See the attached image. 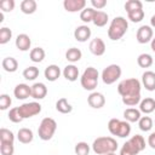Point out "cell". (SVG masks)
I'll return each mask as SVG.
<instances>
[{
    "instance_id": "6",
    "label": "cell",
    "mask_w": 155,
    "mask_h": 155,
    "mask_svg": "<svg viewBox=\"0 0 155 155\" xmlns=\"http://www.w3.org/2000/svg\"><path fill=\"white\" fill-rule=\"evenodd\" d=\"M121 67L117 64H110L108 67H105L102 71V80L105 85H111L114 82H116L120 76H121Z\"/></svg>"
},
{
    "instance_id": "5",
    "label": "cell",
    "mask_w": 155,
    "mask_h": 155,
    "mask_svg": "<svg viewBox=\"0 0 155 155\" xmlns=\"http://www.w3.org/2000/svg\"><path fill=\"white\" fill-rule=\"evenodd\" d=\"M57 130V122L52 117H44L38 128V134L41 140H50Z\"/></svg>"
},
{
    "instance_id": "47",
    "label": "cell",
    "mask_w": 155,
    "mask_h": 155,
    "mask_svg": "<svg viewBox=\"0 0 155 155\" xmlns=\"http://www.w3.org/2000/svg\"><path fill=\"white\" fill-rule=\"evenodd\" d=\"M148 144L151 149H155V132H151L148 137Z\"/></svg>"
},
{
    "instance_id": "48",
    "label": "cell",
    "mask_w": 155,
    "mask_h": 155,
    "mask_svg": "<svg viewBox=\"0 0 155 155\" xmlns=\"http://www.w3.org/2000/svg\"><path fill=\"white\" fill-rule=\"evenodd\" d=\"M150 25H151L153 28H155V15H153L151 18H150Z\"/></svg>"
},
{
    "instance_id": "31",
    "label": "cell",
    "mask_w": 155,
    "mask_h": 155,
    "mask_svg": "<svg viewBox=\"0 0 155 155\" xmlns=\"http://www.w3.org/2000/svg\"><path fill=\"white\" fill-rule=\"evenodd\" d=\"M94 13H96V10L92 8V7H86L84 8L81 12H80V19L85 23H90L93 21V17H94Z\"/></svg>"
},
{
    "instance_id": "11",
    "label": "cell",
    "mask_w": 155,
    "mask_h": 155,
    "mask_svg": "<svg viewBox=\"0 0 155 155\" xmlns=\"http://www.w3.org/2000/svg\"><path fill=\"white\" fill-rule=\"evenodd\" d=\"M88 48H90V52L94 56H103L104 52H105V44L104 41L101 39V38H94L91 40L90 45H88Z\"/></svg>"
},
{
    "instance_id": "13",
    "label": "cell",
    "mask_w": 155,
    "mask_h": 155,
    "mask_svg": "<svg viewBox=\"0 0 155 155\" xmlns=\"http://www.w3.org/2000/svg\"><path fill=\"white\" fill-rule=\"evenodd\" d=\"M74 38L79 42H85L91 38V29L87 25H79L74 30Z\"/></svg>"
},
{
    "instance_id": "20",
    "label": "cell",
    "mask_w": 155,
    "mask_h": 155,
    "mask_svg": "<svg viewBox=\"0 0 155 155\" xmlns=\"http://www.w3.org/2000/svg\"><path fill=\"white\" fill-rule=\"evenodd\" d=\"M139 110L144 114H150L155 110V99L151 97H147L140 101L139 103Z\"/></svg>"
},
{
    "instance_id": "10",
    "label": "cell",
    "mask_w": 155,
    "mask_h": 155,
    "mask_svg": "<svg viewBox=\"0 0 155 155\" xmlns=\"http://www.w3.org/2000/svg\"><path fill=\"white\" fill-rule=\"evenodd\" d=\"M63 7L68 12H81L84 8H86V1L85 0H64Z\"/></svg>"
},
{
    "instance_id": "39",
    "label": "cell",
    "mask_w": 155,
    "mask_h": 155,
    "mask_svg": "<svg viewBox=\"0 0 155 155\" xmlns=\"http://www.w3.org/2000/svg\"><path fill=\"white\" fill-rule=\"evenodd\" d=\"M12 38V30L7 27H2L0 29V44L1 45H5L7 44Z\"/></svg>"
},
{
    "instance_id": "18",
    "label": "cell",
    "mask_w": 155,
    "mask_h": 155,
    "mask_svg": "<svg viewBox=\"0 0 155 155\" xmlns=\"http://www.w3.org/2000/svg\"><path fill=\"white\" fill-rule=\"evenodd\" d=\"M63 76L68 80V81H76L79 78V69L76 65L74 64H68L67 67H64L63 69Z\"/></svg>"
},
{
    "instance_id": "2",
    "label": "cell",
    "mask_w": 155,
    "mask_h": 155,
    "mask_svg": "<svg viewBox=\"0 0 155 155\" xmlns=\"http://www.w3.org/2000/svg\"><path fill=\"white\" fill-rule=\"evenodd\" d=\"M116 149H117V142L113 137H98L92 143V150L98 155L115 153Z\"/></svg>"
},
{
    "instance_id": "41",
    "label": "cell",
    "mask_w": 155,
    "mask_h": 155,
    "mask_svg": "<svg viewBox=\"0 0 155 155\" xmlns=\"http://www.w3.org/2000/svg\"><path fill=\"white\" fill-rule=\"evenodd\" d=\"M8 120L10 121H12V122H15V124H18V122H21L23 119H22V116H21V114H19V110H18V107H16V108H12V109H10V111H8Z\"/></svg>"
},
{
    "instance_id": "46",
    "label": "cell",
    "mask_w": 155,
    "mask_h": 155,
    "mask_svg": "<svg viewBox=\"0 0 155 155\" xmlns=\"http://www.w3.org/2000/svg\"><path fill=\"white\" fill-rule=\"evenodd\" d=\"M91 5L92 8H97V11H101L107 6V0H91Z\"/></svg>"
},
{
    "instance_id": "14",
    "label": "cell",
    "mask_w": 155,
    "mask_h": 155,
    "mask_svg": "<svg viewBox=\"0 0 155 155\" xmlns=\"http://www.w3.org/2000/svg\"><path fill=\"white\" fill-rule=\"evenodd\" d=\"M142 84L148 91H155V73L147 70L142 75Z\"/></svg>"
},
{
    "instance_id": "38",
    "label": "cell",
    "mask_w": 155,
    "mask_h": 155,
    "mask_svg": "<svg viewBox=\"0 0 155 155\" xmlns=\"http://www.w3.org/2000/svg\"><path fill=\"white\" fill-rule=\"evenodd\" d=\"M140 8H143V4L139 0H128L125 4V10H126L127 13L132 12V11H136V10H140Z\"/></svg>"
},
{
    "instance_id": "21",
    "label": "cell",
    "mask_w": 155,
    "mask_h": 155,
    "mask_svg": "<svg viewBox=\"0 0 155 155\" xmlns=\"http://www.w3.org/2000/svg\"><path fill=\"white\" fill-rule=\"evenodd\" d=\"M124 117L127 122H138L139 119L142 117L140 115V110L139 109H136V108H127L125 111H124Z\"/></svg>"
},
{
    "instance_id": "49",
    "label": "cell",
    "mask_w": 155,
    "mask_h": 155,
    "mask_svg": "<svg viewBox=\"0 0 155 155\" xmlns=\"http://www.w3.org/2000/svg\"><path fill=\"white\" fill-rule=\"evenodd\" d=\"M150 46H151V50L155 52V38H153V40L150 42Z\"/></svg>"
},
{
    "instance_id": "51",
    "label": "cell",
    "mask_w": 155,
    "mask_h": 155,
    "mask_svg": "<svg viewBox=\"0 0 155 155\" xmlns=\"http://www.w3.org/2000/svg\"><path fill=\"white\" fill-rule=\"evenodd\" d=\"M154 124H155V121H154Z\"/></svg>"
},
{
    "instance_id": "16",
    "label": "cell",
    "mask_w": 155,
    "mask_h": 155,
    "mask_svg": "<svg viewBox=\"0 0 155 155\" xmlns=\"http://www.w3.org/2000/svg\"><path fill=\"white\" fill-rule=\"evenodd\" d=\"M44 75H45V79L53 82L56 81L59 76H61V69L58 65L56 64H50L45 68V71H44Z\"/></svg>"
},
{
    "instance_id": "35",
    "label": "cell",
    "mask_w": 155,
    "mask_h": 155,
    "mask_svg": "<svg viewBox=\"0 0 155 155\" xmlns=\"http://www.w3.org/2000/svg\"><path fill=\"white\" fill-rule=\"evenodd\" d=\"M122 98V103L127 107H134L137 104L140 103L142 97L140 94H133V96H126V97H121Z\"/></svg>"
},
{
    "instance_id": "40",
    "label": "cell",
    "mask_w": 155,
    "mask_h": 155,
    "mask_svg": "<svg viewBox=\"0 0 155 155\" xmlns=\"http://www.w3.org/2000/svg\"><path fill=\"white\" fill-rule=\"evenodd\" d=\"M127 17H128V19L131 22L138 23V22H140L144 18V11H143V8H140V10H136V11L128 12L127 13Z\"/></svg>"
},
{
    "instance_id": "37",
    "label": "cell",
    "mask_w": 155,
    "mask_h": 155,
    "mask_svg": "<svg viewBox=\"0 0 155 155\" xmlns=\"http://www.w3.org/2000/svg\"><path fill=\"white\" fill-rule=\"evenodd\" d=\"M130 140L134 144V147L139 150V153L145 149V139L143 138V136H140V134H134V136H132V137L130 138Z\"/></svg>"
},
{
    "instance_id": "7",
    "label": "cell",
    "mask_w": 155,
    "mask_h": 155,
    "mask_svg": "<svg viewBox=\"0 0 155 155\" xmlns=\"http://www.w3.org/2000/svg\"><path fill=\"white\" fill-rule=\"evenodd\" d=\"M19 114L22 116V119H29L33 117L38 114L41 113V105L38 102H29V103H23L22 105L18 107Z\"/></svg>"
},
{
    "instance_id": "8",
    "label": "cell",
    "mask_w": 155,
    "mask_h": 155,
    "mask_svg": "<svg viewBox=\"0 0 155 155\" xmlns=\"http://www.w3.org/2000/svg\"><path fill=\"white\" fill-rule=\"evenodd\" d=\"M136 39L139 44H147L153 40V29L150 25H142L138 28Z\"/></svg>"
},
{
    "instance_id": "17",
    "label": "cell",
    "mask_w": 155,
    "mask_h": 155,
    "mask_svg": "<svg viewBox=\"0 0 155 155\" xmlns=\"http://www.w3.org/2000/svg\"><path fill=\"white\" fill-rule=\"evenodd\" d=\"M47 94V87L42 82H35L31 86V97L34 99H44Z\"/></svg>"
},
{
    "instance_id": "50",
    "label": "cell",
    "mask_w": 155,
    "mask_h": 155,
    "mask_svg": "<svg viewBox=\"0 0 155 155\" xmlns=\"http://www.w3.org/2000/svg\"><path fill=\"white\" fill-rule=\"evenodd\" d=\"M104 155H116L115 153H108V154H104Z\"/></svg>"
},
{
    "instance_id": "43",
    "label": "cell",
    "mask_w": 155,
    "mask_h": 155,
    "mask_svg": "<svg viewBox=\"0 0 155 155\" xmlns=\"http://www.w3.org/2000/svg\"><path fill=\"white\" fill-rule=\"evenodd\" d=\"M0 153L1 155H13L15 153L13 143H0Z\"/></svg>"
},
{
    "instance_id": "24",
    "label": "cell",
    "mask_w": 155,
    "mask_h": 155,
    "mask_svg": "<svg viewBox=\"0 0 155 155\" xmlns=\"http://www.w3.org/2000/svg\"><path fill=\"white\" fill-rule=\"evenodd\" d=\"M109 21V16L107 12L104 11H97L96 10V13H94V17H93V24L96 27H104Z\"/></svg>"
},
{
    "instance_id": "25",
    "label": "cell",
    "mask_w": 155,
    "mask_h": 155,
    "mask_svg": "<svg viewBox=\"0 0 155 155\" xmlns=\"http://www.w3.org/2000/svg\"><path fill=\"white\" fill-rule=\"evenodd\" d=\"M81 57H82V52L76 47H70L65 52V59L70 63H75L78 61H80Z\"/></svg>"
},
{
    "instance_id": "22",
    "label": "cell",
    "mask_w": 155,
    "mask_h": 155,
    "mask_svg": "<svg viewBox=\"0 0 155 155\" xmlns=\"http://www.w3.org/2000/svg\"><path fill=\"white\" fill-rule=\"evenodd\" d=\"M1 65H2V68H4L5 71H7V73H15L17 70V68H18V62L13 57H5L2 59V62H1Z\"/></svg>"
},
{
    "instance_id": "15",
    "label": "cell",
    "mask_w": 155,
    "mask_h": 155,
    "mask_svg": "<svg viewBox=\"0 0 155 155\" xmlns=\"http://www.w3.org/2000/svg\"><path fill=\"white\" fill-rule=\"evenodd\" d=\"M15 44H16V47H17L19 51L25 52V51H28V50L30 48L31 40H30L29 35H27V34L23 33V34H18V35H17Z\"/></svg>"
},
{
    "instance_id": "1",
    "label": "cell",
    "mask_w": 155,
    "mask_h": 155,
    "mask_svg": "<svg viewBox=\"0 0 155 155\" xmlns=\"http://www.w3.org/2000/svg\"><path fill=\"white\" fill-rule=\"evenodd\" d=\"M127 29H128L127 19L122 16H117L110 22V25L108 29V36L110 40L117 41L126 34Z\"/></svg>"
},
{
    "instance_id": "36",
    "label": "cell",
    "mask_w": 155,
    "mask_h": 155,
    "mask_svg": "<svg viewBox=\"0 0 155 155\" xmlns=\"http://www.w3.org/2000/svg\"><path fill=\"white\" fill-rule=\"evenodd\" d=\"M74 151L76 155H88L90 154V145L86 142H78L75 144Z\"/></svg>"
},
{
    "instance_id": "42",
    "label": "cell",
    "mask_w": 155,
    "mask_h": 155,
    "mask_svg": "<svg viewBox=\"0 0 155 155\" xmlns=\"http://www.w3.org/2000/svg\"><path fill=\"white\" fill-rule=\"evenodd\" d=\"M120 122H121V120H119V119H116V117L109 120V122H108V130H109V132H110L113 136H116V134H117Z\"/></svg>"
},
{
    "instance_id": "3",
    "label": "cell",
    "mask_w": 155,
    "mask_h": 155,
    "mask_svg": "<svg viewBox=\"0 0 155 155\" xmlns=\"http://www.w3.org/2000/svg\"><path fill=\"white\" fill-rule=\"evenodd\" d=\"M140 88H142V84L136 78L125 79V80L120 81L119 85H117V92L121 97L140 94Z\"/></svg>"
},
{
    "instance_id": "32",
    "label": "cell",
    "mask_w": 155,
    "mask_h": 155,
    "mask_svg": "<svg viewBox=\"0 0 155 155\" xmlns=\"http://www.w3.org/2000/svg\"><path fill=\"white\" fill-rule=\"evenodd\" d=\"M38 76H39V69H38L36 67H34V65L28 67V68H25V69L23 70V78H24L25 80L33 81V80H35Z\"/></svg>"
},
{
    "instance_id": "19",
    "label": "cell",
    "mask_w": 155,
    "mask_h": 155,
    "mask_svg": "<svg viewBox=\"0 0 155 155\" xmlns=\"http://www.w3.org/2000/svg\"><path fill=\"white\" fill-rule=\"evenodd\" d=\"M33 138H34V134L30 128L23 127V128H19L17 132V139L23 144H29L33 140Z\"/></svg>"
},
{
    "instance_id": "9",
    "label": "cell",
    "mask_w": 155,
    "mask_h": 155,
    "mask_svg": "<svg viewBox=\"0 0 155 155\" xmlns=\"http://www.w3.org/2000/svg\"><path fill=\"white\" fill-rule=\"evenodd\" d=\"M87 103L93 109H101L105 104V97L101 92H91L87 97Z\"/></svg>"
},
{
    "instance_id": "26",
    "label": "cell",
    "mask_w": 155,
    "mask_h": 155,
    "mask_svg": "<svg viewBox=\"0 0 155 155\" xmlns=\"http://www.w3.org/2000/svg\"><path fill=\"white\" fill-rule=\"evenodd\" d=\"M56 110L59 111L61 114H69V113H71L73 107L67 101V98H59L56 102Z\"/></svg>"
},
{
    "instance_id": "27",
    "label": "cell",
    "mask_w": 155,
    "mask_h": 155,
    "mask_svg": "<svg viewBox=\"0 0 155 155\" xmlns=\"http://www.w3.org/2000/svg\"><path fill=\"white\" fill-rule=\"evenodd\" d=\"M45 54H46V53H45V50H44L42 47H35V48H33V50L30 51L29 58H30V61L34 62V63H40V62L44 61Z\"/></svg>"
},
{
    "instance_id": "30",
    "label": "cell",
    "mask_w": 155,
    "mask_h": 155,
    "mask_svg": "<svg viewBox=\"0 0 155 155\" xmlns=\"http://www.w3.org/2000/svg\"><path fill=\"white\" fill-rule=\"evenodd\" d=\"M138 126H139V130L143 131V132H148L153 128L154 126V122H153V119L150 116H142L138 121Z\"/></svg>"
},
{
    "instance_id": "28",
    "label": "cell",
    "mask_w": 155,
    "mask_h": 155,
    "mask_svg": "<svg viewBox=\"0 0 155 155\" xmlns=\"http://www.w3.org/2000/svg\"><path fill=\"white\" fill-rule=\"evenodd\" d=\"M138 153H139V150L134 147V144L130 139L124 143V145L120 150V155H137Z\"/></svg>"
},
{
    "instance_id": "23",
    "label": "cell",
    "mask_w": 155,
    "mask_h": 155,
    "mask_svg": "<svg viewBox=\"0 0 155 155\" xmlns=\"http://www.w3.org/2000/svg\"><path fill=\"white\" fill-rule=\"evenodd\" d=\"M38 4L35 0H23L21 2V11L24 15H33L36 11Z\"/></svg>"
},
{
    "instance_id": "45",
    "label": "cell",
    "mask_w": 155,
    "mask_h": 155,
    "mask_svg": "<svg viewBox=\"0 0 155 155\" xmlns=\"http://www.w3.org/2000/svg\"><path fill=\"white\" fill-rule=\"evenodd\" d=\"M0 8L2 12H11L15 8V0H2L0 2Z\"/></svg>"
},
{
    "instance_id": "33",
    "label": "cell",
    "mask_w": 155,
    "mask_h": 155,
    "mask_svg": "<svg viewBox=\"0 0 155 155\" xmlns=\"http://www.w3.org/2000/svg\"><path fill=\"white\" fill-rule=\"evenodd\" d=\"M15 134L7 128H0V143H13Z\"/></svg>"
},
{
    "instance_id": "34",
    "label": "cell",
    "mask_w": 155,
    "mask_h": 155,
    "mask_svg": "<svg viewBox=\"0 0 155 155\" xmlns=\"http://www.w3.org/2000/svg\"><path fill=\"white\" fill-rule=\"evenodd\" d=\"M130 133H131V125H130V122H127L126 120L125 121H121L116 136L120 137V138H126V137L130 136Z\"/></svg>"
},
{
    "instance_id": "44",
    "label": "cell",
    "mask_w": 155,
    "mask_h": 155,
    "mask_svg": "<svg viewBox=\"0 0 155 155\" xmlns=\"http://www.w3.org/2000/svg\"><path fill=\"white\" fill-rule=\"evenodd\" d=\"M11 103H12V101L8 94H6V93L0 94V109L1 110H6L11 105Z\"/></svg>"
},
{
    "instance_id": "4",
    "label": "cell",
    "mask_w": 155,
    "mask_h": 155,
    "mask_svg": "<svg viewBox=\"0 0 155 155\" xmlns=\"http://www.w3.org/2000/svg\"><path fill=\"white\" fill-rule=\"evenodd\" d=\"M98 70L93 67H87L80 78V84L86 91H93L98 85Z\"/></svg>"
},
{
    "instance_id": "12",
    "label": "cell",
    "mask_w": 155,
    "mask_h": 155,
    "mask_svg": "<svg viewBox=\"0 0 155 155\" xmlns=\"http://www.w3.org/2000/svg\"><path fill=\"white\" fill-rule=\"evenodd\" d=\"M13 94L17 99L24 101L28 97H31V86L27 84H18L13 90Z\"/></svg>"
},
{
    "instance_id": "29",
    "label": "cell",
    "mask_w": 155,
    "mask_h": 155,
    "mask_svg": "<svg viewBox=\"0 0 155 155\" xmlns=\"http://www.w3.org/2000/svg\"><path fill=\"white\" fill-rule=\"evenodd\" d=\"M137 63H138V65H139L140 68H149V67L153 65L154 59H153V57H151L149 53H142V54L138 56Z\"/></svg>"
}]
</instances>
